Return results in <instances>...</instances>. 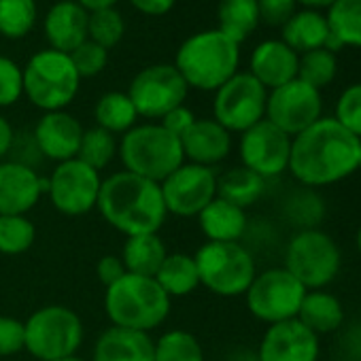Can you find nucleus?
Instances as JSON below:
<instances>
[{
	"mask_svg": "<svg viewBox=\"0 0 361 361\" xmlns=\"http://www.w3.org/2000/svg\"><path fill=\"white\" fill-rule=\"evenodd\" d=\"M190 87L174 64H153L138 71L128 87V96L142 119L159 121L172 109L185 104Z\"/></svg>",
	"mask_w": 361,
	"mask_h": 361,
	"instance_id": "11",
	"label": "nucleus"
},
{
	"mask_svg": "<svg viewBox=\"0 0 361 361\" xmlns=\"http://www.w3.org/2000/svg\"><path fill=\"white\" fill-rule=\"evenodd\" d=\"M264 192L266 180L245 166L230 168L228 172L217 176V198H224L238 209L247 211L264 196Z\"/></svg>",
	"mask_w": 361,
	"mask_h": 361,
	"instance_id": "30",
	"label": "nucleus"
},
{
	"mask_svg": "<svg viewBox=\"0 0 361 361\" xmlns=\"http://www.w3.org/2000/svg\"><path fill=\"white\" fill-rule=\"evenodd\" d=\"M319 336L298 319L268 325L257 346V361H317Z\"/></svg>",
	"mask_w": 361,
	"mask_h": 361,
	"instance_id": "17",
	"label": "nucleus"
},
{
	"mask_svg": "<svg viewBox=\"0 0 361 361\" xmlns=\"http://www.w3.org/2000/svg\"><path fill=\"white\" fill-rule=\"evenodd\" d=\"M13 140H16V132H13L11 123H9V119L0 115V161H3L5 155L11 151Z\"/></svg>",
	"mask_w": 361,
	"mask_h": 361,
	"instance_id": "47",
	"label": "nucleus"
},
{
	"mask_svg": "<svg viewBox=\"0 0 361 361\" xmlns=\"http://www.w3.org/2000/svg\"><path fill=\"white\" fill-rule=\"evenodd\" d=\"M257 7H259V20L268 26H279V28H283L298 11L295 0H257Z\"/></svg>",
	"mask_w": 361,
	"mask_h": 361,
	"instance_id": "43",
	"label": "nucleus"
},
{
	"mask_svg": "<svg viewBox=\"0 0 361 361\" xmlns=\"http://www.w3.org/2000/svg\"><path fill=\"white\" fill-rule=\"evenodd\" d=\"M24 71V96L43 113L66 111L77 98L81 77L68 54L56 49L37 51Z\"/></svg>",
	"mask_w": 361,
	"mask_h": 361,
	"instance_id": "6",
	"label": "nucleus"
},
{
	"mask_svg": "<svg viewBox=\"0 0 361 361\" xmlns=\"http://www.w3.org/2000/svg\"><path fill=\"white\" fill-rule=\"evenodd\" d=\"M217 22L224 35L243 45V41H247L262 22L257 0H221Z\"/></svg>",
	"mask_w": 361,
	"mask_h": 361,
	"instance_id": "31",
	"label": "nucleus"
},
{
	"mask_svg": "<svg viewBox=\"0 0 361 361\" xmlns=\"http://www.w3.org/2000/svg\"><path fill=\"white\" fill-rule=\"evenodd\" d=\"M47 192L43 180L22 161H0V215H28Z\"/></svg>",
	"mask_w": 361,
	"mask_h": 361,
	"instance_id": "18",
	"label": "nucleus"
},
{
	"mask_svg": "<svg viewBox=\"0 0 361 361\" xmlns=\"http://www.w3.org/2000/svg\"><path fill=\"white\" fill-rule=\"evenodd\" d=\"M172 300L151 276L123 274L104 291V312L115 327L151 334L170 314Z\"/></svg>",
	"mask_w": 361,
	"mask_h": 361,
	"instance_id": "4",
	"label": "nucleus"
},
{
	"mask_svg": "<svg viewBox=\"0 0 361 361\" xmlns=\"http://www.w3.org/2000/svg\"><path fill=\"white\" fill-rule=\"evenodd\" d=\"M159 190L168 215L198 217L217 198V174L209 166L183 161L161 180Z\"/></svg>",
	"mask_w": 361,
	"mask_h": 361,
	"instance_id": "14",
	"label": "nucleus"
},
{
	"mask_svg": "<svg viewBox=\"0 0 361 361\" xmlns=\"http://www.w3.org/2000/svg\"><path fill=\"white\" fill-rule=\"evenodd\" d=\"M37 24V0H0V35L24 39Z\"/></svg>",
	"mask_w": 361,
	"mask_h": 361,
	"instance_id": "36",
	"label": "nucleus"
},
{
	"mask_svg": "<svg viewBox=\"0 0 361 361\" xmlns=\"http://www.w3.org/2000/svg\"><path fill=\"white\" fill-rule=\"evenodd\" d=\"M329 39L325 49L331 54L342 47L361 49V0H336L325 13Z\"/></svg>",
	"mask_w": 361,
	"mask_h": 361,
	"instance_id": "26",
	"label": "nucleus"
},
{
	"mask_svg": "<svg viewBox=\"0 0 361 361\" xmlns=\"http://www.w3.org/2000/svg\"><path fill=\"white\" fill-rule=\"evenodd\" d=\"M266 102L268 90L251 73L238 71L215 92L213 119L230 134H243L245 130L266 119Z\"/></svg>",
	"mask_w": 361,
	"mask_h": 361,
	"instance_id": "12",
	"label": "nucleus"
},
{
	"mask_svg": "<svg viewBox=\"0 0 361 361\" xmlns=\"http://www.w3.org/2000/svg\"><path fill=\"white\" fill-rule=\"evenodd\" d=\"M336 361H348V359H336Z\"/></svg>",
	"mask_w": 361,
	"mask_h": 361,
	"instance_id": "53",
	"label": "nucleus"
},
{
	"mask_svg": "<svg viewBox=\"0 0 361 361\" xmlns=\"http://www.w3.org/2000/svg\"><path fill=\"white\" fill-rule=\"evenodd\" d=\"M56 361H87V359H83V357H79V355H71V357H64V359H56Z\"/></svg>",
	"mask_w": 361,
	"mask_h": 361,
	"instance_id": "50",
	"label": "nucleus"
},
{
	"mask_svg": "<svg viewBox=\"0 0 361 361\" xmlns=\"http://www.w3.org/2000/svg\"><path fill=\"white\" fill-rule=\"evenodd\" d=\"M92 361H155L153 338L145 331L111 325L98 336Z\"/></svg>",
	"mask_w": 361,
	"mask_h": 361,
	"instance_id": "23",
	"label": "nucleus"
},
{
	"mask_svg": "<svg viewBox=\"0 0 361 361\" xmlns=\"http://www.w3.org/2000/svg\"><path fill=\"white\" fill-rule=\"evenodd\" d=\"M344 130L361 140V83L348 85L336 102V117Z\"/></svg>",
	"mask_w": 361,
	"mask_h": 361,
	"instance_id": "39",
	"label": "nucleus"
},
{
	"mask_svg": "<svg viewBox=\"0 0 361 361\" xmlns=\"http://www.w3.org/2000/svg\"><path fill=\"white\" fill-rule=\"evenodd\" d=\"M359 138L334 117H321L291 138L289 172L306 188L340 183L357 170Z\"/></svg>",
	"mask_w": 361,
	"mask_h": 361,
	"instance_id": "1",
	"label": "nucleus"
},
{
	"mask_svg": "<svg viewBox=\"0 0 361 361\" xmlns=\"http://www.w3.org/2000/svg\"><path fill=\"white\" fill-rule=\"evenodd\" d=\"M100 185L102 174L79 157H73L68 161L56 164L45 194L58 213L66 217H83L96 211Z\"/></svg>",
	"mask_w": 361,
	"mask_h": 361,
	"instance_id": "13",
	"label": "nucleus"
},
{
	"mask_svg": "<svg viewBox=\"0 0 361 361\" xmlns=\"http://www.w3.org/2000/svg\"><path fill=\"white\" fill-rule=\"evenodd\" d=\"M342 255L334 238L317 228H304L287 245L285 270L298 279L306 291L325 289L340 272Z\"/></svg>",
	"mask_w": 361,
	"mask_h": 361,
	"instance_id": "9",
	"label": "nucleus"
},
{
	"mask_svg": "<svg viewBox=\"0 0 361 361\" xmlns=\"http://www.w3.org/2000/svg\"><path fill=\"white\" fill-rule=\"evenodd\" d=\"M300 56L281 39L259 43L249 60V73L270 92L298 79Z\"/></svg>",
	"mask_w": 361,
	"mask_h": 361,
	"instance_id": "21",
	"label": "nucleus"
},
{
	"mask_svg": "<svg viewBox=\"0 0 361 361\" xmlns=\"http://www.w3.org/2000/svg\"><path fill=\"white\" fill-rule=\"evenodd\" d=\"M298 5H302L304 9H312V11H321V9H329L336 0H295Z\"/></svg>",
	"mask_w": 361,
	"mask_h": 361,
	"instance_id": "49",
	"label": "nucleus"
},
{
	"mask_svg": "<svg viewBox=\"0 0 361 361\" xmlns=\"http://www.w3.org/2000/svg\"><path fill=\"white\" fill-rule=\"evenodd\" d=\"M68 56H71V60H73V64H75V68H77L81 79H92V77L100 75L106 68V64H109V51L104 47L96 45L90 39L85 43H81Z\"/></svg>",
	"mask_w": 361,
	"mask_h": 361,
	"instance_id": "41",
	"label": "nucleus"
},
{
	"mask_svg": "<svg viewBox=\"0 0 361 361\" xmlns=\"http://www.w3.org/2000/svg\"><path fill=\"white\" fill-rule=\"evenodd\" d=\"M26 348V331L24 321L0 314V357H11Z\"/></svg>",
	"mask_w": 361,
	"mask_h": 361,
	"instance_id": "42",
	"label": "nucleus"
},
{
	"mask_svg": "<svg viewBox=\"0 0 361 361\" xmlns=\"http://www.w3.org/2000/svg\"><path fill=\"white\" fill-rule=\"evenodd\" d=\"M196 119H198V117L194 115V111H192L190 106L180 104V106L172 109L170 113H166L157 123H159L161 128H166L170 134H174L176 138H180V136H183V134L192 128V123H194Z\"/></svg>",
	"mask_w": 361,
	"mask_h": 361,
	"instance_id": "44",
	"label": "nucleus"
},
{
	"mask_svg": "<svg viewBox=\"0 0 361 361\" xmlns=\"http://www.w3.org/2000/svg\"><path fill=\"white\" fill-rule=\"evenodd\" d=\"M37 243V226L28 215H0V253L22 255Z\"/></svg>",
	"mask_w": 361,
	"mask_h": 361,
	"instance_id": "35",
	"label": "nucleus"
},
{
	"mask_svg": "<svg viewBox=\"0 0 361 361\" xmlns=\"http://www.w3.org/2000/svg\"><path fill=\"white\" fill-rule=\"evenodd\" d=\"M240 66V45L219 28L192 35L180 43L174 56V68L188 87L217 92L230 81Z\"/></svg>",
	"mask_w": 361,
	"mask_h": 361,
	"instance_id": "3",
	"label": "nucleus"
},
{
	"mask_svg": "<svg viewBox=\"0 0 361 361\" xmlns=\"http://www.w3.org/2000/svg\"><path fill=\"white\" fill-rule=\"evenodd\" d=\"M123 274H128V272H126V266L119 255H113V253L102 255L96 264V276L104 285V289L111 287L113 283H117Z\"/></svg>",
	"mask_w": 361,
	"mask_h": 361,
	"instance_id": "45",
	"label": "nucleus"
},
{
	"mask_svg": "<svg viewBox=\"0 0 361 361\" xmlns=\"http://www.w3.org/2000/svg\"><path fill=\"white\" fill-rule=\"evenodd\" d=\"M87 22L90 13L77 0H60V3L49 7L45 16V39L51 45V49L73 54L81 43L87 41Z\"/></svg>",
	"mask_w": 361,
	"mask_h": 361,
	"instance_id": "20",
	"label": "nucleus"
},
{
	"mask_svg": "<svg viewBox=\"0 0 361 361\" xmlns=\"http://www.w3.org/2000/svg\"><path fill=\"white\" fill-rule=\"evenodd\" d=\"M180 149H183L185 161L200 164L213 168L224 161L232 151V134L211 119H196L192 128L180 136Z\"/></svg>",
	"mask_w": 361,
	"mask_h": 361,
	"instance_id": "22",
	"label": "nucleus"
},
{
	"mask_svg": "<svg viewBox=\"0 0 361 361\" xmlns=\"http://www.w3.org/2000/svg\"><path fill=\"white\" fill-rule=\"evenodd\" d=\"M166 255H168V249L159 234H140V236L126 238L119 257L128 274L155 279Z\"/></svg>",
	"mask_w": 361,
	"mask_h": 361,
	"instance_id": "28",
	"label": "nucleus"
},
{
	"mask_svg": "<svg viewBox=\"0 0 361 361\" xmlns=\"http://www.w3.org/2000/svg\"><path fill=\"white\" fill-rule=\"evenodd\" d=\"M96 211L126 238L159 234L168 217L159 183L126 170L102 178Z\"/></svg>",
	"mask_w": 361,
	"mask_h": 361,
	"instance_id": "2",
	"label": "nucleus"
},
{
	"mask_svg": "<svg viewBox=\"0 0 361 361\" xmlns=\"http://www.w3.org/2000/svg\"><path fill=\"white\" fill-rule=\"evenodd\" d=\"M357 170H361V140H359V147H357Z\"/></svg>",
	"mask_w": 361,
	"mask_h": 361,
	"instance_id": "51",
	"label": "nucleus"
},
{
	"mask_svg": "<svg viewBox=\"0 0 361 361\" xmlns=\"http://www.w3.org/2000/svg\"><path fill=\"white\" fill-rule=\"evenodd\" d=\"M155 361H207L202 342L188 329H168L153 340Z\"/></svg>",
	"mask_w": 361,
	"mask_h": 361,
	"instance_id": "33",
	"label": "nucleus"
},
{
	"mask_svg": "<svg viewBox=\"0 0 361 361\" xmlns=\"http://www.w3.org/2000/svg\"><path fill=\"white\" fill-rule=\"evenodd\" d=\"M329 39L327 18L321 11L302 9L291 16V20L281 28V41L289 45L298 56L323 49Z\"/></svg>",
	"mask_w": 361,
	"mask_h": 361,
	"instance_id": "25",
	"label": "nucleus"
},
{
	"mask_svg": "<svg viewBox=\"0 0 361 361\" xmlns=\"http://www.w3.org/2000/svg\"><path fill=\"white\" fill-rule=\"evenodd\" d=\"M196 219L207 243H238L247 232V211L224 198H215Z\"/></svg>",
	"mask_w": 361,
	"mask_h": 361,
	"instance_id": "24",
	"label": "nucleus"
},
{
	"mask_svg": "<svg viewBox=\"0 0 361 361\" xmlns=\"http://www.w3.org/2000/svg\"><path fill=\"white\" fill-rule=\"evenodd\" d=\"M119 159L126 172L142 178L161 180L185 161L180 138L170 134L157 121L136 123L119 140Z\"/></svg>",
	"mask_w": 361,
	"mask_h": 361,
	"instance_id": "5",
	"label": "nucleus"
},
{
	"mask_svg": "<svg viewBox=\"0 0 361 361\" xmlns=\"http://www.w3.org/2000/svg\"><path fill=\"white\" fill-rule=\"evenodd\" d=\"M155 281L170 300L192 295L200 287V276L194 255L183 251L168 253L161 268L155 274Z\"/></svg>",
	"mask_w": 361,
	"mask_h": 361,
	"instance_id": "29",
	"label": "nucleus"
},
{
	"mask_svg": "<svg viewBox=\"0 0 361 361\" xmlns=\"http://www.w3.org/2000/svg\"><path fill=\"white\" fill-rule=\"evenodd\" d=\"M338 73V60L336 54H331L329 49H314L308 54L300 56V66H298V79L308 83L314 90H323L325 85H329L334 81Z\"/></svg>",
	"mask_w": 361,
	"mask_h": 361,
	"instance_id": "37",
	"label": "nucleus"
},
{
	"mask_svg": "<svg viewBox=\"0 0 361 361\" xmlns=\"http://www.w3.org/2000/svg\"><path fill=\"white\" fill-rule=\"evenodd\" d=\"M176 0H130V5L140 11L142 16H151V18H159L172 11Z\"/></svg>",
	"mask_w": 361,
	"mask_h": 361,
	"instance_id": "46",
	"label": "nucleus"
},
{
	"mask_svg": "<svg viewBox=\"0 0 361 361\" xmlns=\"http://www.w3.org/2000/svg\"><path fill=\"white\" fill-rule=\"evenodd\" d=\"M83 130L81 121L66 111L43 113L35 126V142L47 159L62 164L77 157Z\"/></svg>",
	"mask_w": 361,
	"mask_h": 361,
	"instance_id": "19",
	"label": "nucleus"
},
{
	"mask_svg": "<svg viewBox=\"0 0 361 361\" xmlns=\"http://www.w3.org/2000/svg\"><path fill=\"white\" fill-rule=\"evenodd\" d=\"M306 287L285 268H268L255 274L253 283L245 293V300L249 312L255 319L274 325L289 319H298Z\"/></svg>",
	"mask_w": 361,
	"mask_h": 361,
	"instance_id": "10",
	"label": "nucleus"
},
{
	"mask_svg": "<svg viewBox=\"0 0 361 361\" xmlns=\"http://www.w3.org/2000/svg\"><path fill=\"white\" fill-rule=\"evenodd\" d=\"M119 153V140L115 134L94 126L83 130V138L79 145V153L77 157L81 161H85L87 166H92L94 170L102 172Z\"/></svg>",
	"mask_w": 361,
	"mask_h": 361,
	"instance_id": "34",
	"label": "nucleus"
},
{
	"mask_svg": "<svg viewBox=\"0 0 361 361\" xmlns=\"http://www.w3.org/2000/svg\"><path fill=\"white\" fill-rule=\"evenodd\" d=\"M24 96V71L22 66L0 54V109L13 106Z\"/></svg>",
	"mask_w": 361,
	"mask_h": 361,
	"instance_id": "40",
	"label": "nucleus"
},
{
	"mask_svg": "<svg viewBox=\"0 0 361 361\" xmlns=\"http://www.w3.org/2000/svg\"><path fill=\"white\" fill-rule=\"evenodd\" d=\"M96 126L111 134H126L138 123V113L128 96V92H106L98 98L94 106Z\"/></svg>",
	"mask_w": 361,
	"mask_h": 361,
	"instance_id": "32",
	"label": "nucleus"
},
{
	"mask_svg": "<svg viewBox=\"0 0 361 361\" xmlns=\"http://www.w3.org/2000/svg\"><path fill=\"white\" fill-rule=\"evenodd\" d=\"M123 32H126V22L115 7L90 13L87 39L100 47H104L106 51L113 49L123 39Z\"/></svg>",
	"mask_w": 361,
	"mask_h": 361,
	"instance_id": "38",
	"label": "nucleus"
},
{
	"mask_svg": "<svg viewBox=\"0 0 361 361\" xmlns=\"http://www.w3.org/2000/svg\"><path fill=\"white\" fill-rule=\"evenodd\" d=\"M323 117L321 92L308 83L293 79L268 92L266 119L283 130L287 136H298Z\"/></svg>",
	"mask_w": 361,
	"mask_h": 361,
	"instance_id": "15",
	"label": "nucleus"
},
{
	"mask_svg": "<svg viewBox=\"0 0 361 361\" xmlns=\"http://www.w3.org/2000/svg\"><path fill=\"white\" fill-rule=\"evenodd\" d=\"M298 321L317 336L331 334L344 323V308L340 300L329 291L323 289L306 291L298 312Z\"/></svg>",
	"mask_w": 361,
	"mask_h": 361,
	"instance_id": "27",
	"label": "nucleus"
},
{
	"mask_svg": "<svg viewBox=\"0 0 361 361\" xmlns=\"http://www.w3.org/2000/svg\"><path fill=\"white\" fill-rule=\"evenodd\" d=\"M194 259L200 285L219 298L245 295L257 274L253 255L240 243H204Z\"/></svg>",
	"mask_w": 361,
	"mask_h": 361,
	"instance_id": "8",
	"label": "nucleus"
},
{
	"mask_svg": "<svg viewBox=\"0 0 361 361\" xmlns=\"http://www.w3.org/2000/svg\"><path fill=\"white\" fill-rule=\"evenodd\" d=\"M240 166L253 170L264 180L274 178L289 168L291 155V136L279 130L268 119H262L253 128L240 134Z\"/></svg>",
	"mask_w": 361,
	"mask_h": 361,
	"instance_id": "16",
	"label": "nucleus"
},
{
	"mask_svg": "<svg viewBox=\"0 0 361 361\" xmlns=\"http://www.w3.org/2000/svg\"><path fill=\"white\" fill-rule=\"evenodd\" d=\"M26 348L39 361H56L71 355L83 344V321L64 304H47L37 308L26 321Z\"/></svg>",
	"mask_w": 361,
	"mask_h": 361,
	"instance_id": "7",
	"label": "nucleus"
},
{
	"mask_svg": "<svg viewBox=\"0 0 361 361\" xmlns=\"http://www.w3.org/2000/svg\"><path fill=\"white\" fill-rule=\"evenodd\" d=\"M357 251H359V255H361V226H359V230H357Z\"/></svg>",
	"mask_w": 361,
	"mask_h": 361,
	"instance_id": "52",
	"label": "nucleus"
},
{
	"mask_svg": "<svg viewBox=\"0 0 361 361\" xmlns=\"http://www.w3.org/2000/svg\"><path fill=\"white\" fill-rule=\"evenodd\" d=\"M77 3L87 13H94V11H102V9H113L117 0H77Z\"/></svg>",
	"mask_w": 361,
	"mask_h": 361,
	"instance_id": "48",
	"label": "nucleus"
}]
</instances>
